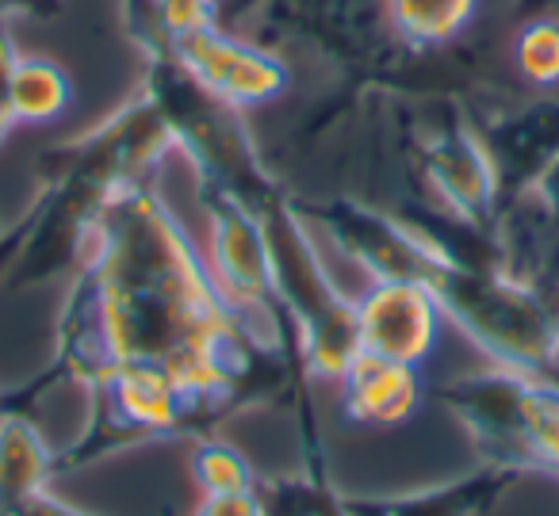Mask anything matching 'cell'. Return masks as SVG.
<instances>
[{
	"mask_svg": "<svg viewBox=\"0 0 559 516\" xmlns=\"http://www.w3.org/2000/svg\"><path fill=\"white\" fill-rule=\"evenodd\" d=\"M296 356L264 345L226 310L203 253L162 195L127 180L88 223L58 310L55 360L39 383L93 391L119 363H157L215 424L230 409L280 398Z\"/></svg>",
	"mask_w": 559,
	"mask_h": 516,
	"instance_id": "obj_1",
	"label": "cell"
},
{
	"mask_svg": "<svg viewBox=\"0 0 559 516\" xmlns=\"http://www.w3.org/2000/svg\"><path fill=\"white\" fill-rule=\"evenodd\" d=\"M444 317L495 363L559 383L556 307L544 291L495 264H456L437 253L426 276Z\"/></svg>",
	"mask_w": 559,
	"mask_h": 516,
	"instance_id": "obj_2",
	"label": "cell"
},
{
	"mask_svg": "<svg viewBox=\"0 0 559 516\" xmlns=\"http://www.w3.org/2000/svg\"><path fill=\"white\" fill-rule=\"evenodd\" d=\"M249 211L261 218L264 238H269L276 295L296 325L304 368L322 379H337L345 363L360 352L357 299H345L330 272L322 268L299 207L284 203L280 192H269Z\"/></svg>",
	"mask_w": 559,
	"mask_h": 516,
	"instance_id": "obj_3",
	"label": "cell"
},
{
	"mask_svg": "<svg viewBox=\"0 0 559 516\" xmlns=\"http://www.w3.org/2000/svg\"><path fill=\"white\" fill-rule=\"evenodd\" d=\"M173 47H177L180 65L195 81V88L223 108H257L288 85V70L276 58L249 43H238L234 35L215 32V24L173 35Z\"/></svg>",
	"mask_w": 559,
	"mask_h": 516,
	"instance_id": "obj_4",
	"label": "cell"
},
{
	"mask_svg": "<svg viewBox=\"0 0 559 516\" xmlns=\"http://www.w3.org/2000/svg\"><path fill=\"white\" fill-rule=\"evenodd\" d=\"M444 310L421 279H376L357 299V337L365 352L421 368L441 337Z\"/></svg>",
	"mask_w": 559,
	"mask_h": 516,
	"instance_id": "obj_5",
	"label": "cell"
},
{
	"mask_svg": "<svg viewBox=\"0 0 559 516\" xmlns=\"http://www.w3.org/2000/svg\"><path fill=\"white\" fill-rule=\"evenodd\" d=\"M521 470L479 463L472 475L403 493H345L353 516H487L521 482Z\"/></svg>",
	"mask_w": 559,
	"mask_h": 516,
	"instance_id": "obj_6",
	"label": "cell"
},
{
	"mask_svg": "<svg viewBox=\"0 0 559 516\" xmlns=\"http://www.w3.org/2000/svg\"><path fill=\"white\" fill-rule=\"evenodd\" d=\"M337 406L353 424L391 429V424H403L418 413L421 375L411 363L388 360V356L360 348L337 375Z\"/></svg>",
	"mask_w": 559,
	"mask_h": 516,
	"instance_id": "obj_7",
	"label": "cell"
},
{
	"mask_svg": "<svg viewBox=\"0 0 559 516\" xmlns=\"http://www.w3.org/2000/svg\"><path fill=\"white\" fill-rule=\"evenodd\" d=\"M426 177L433 184V195L444 203V211L472 226H495V203H498V177L495 161L479 142L464 139H441L426 154Z\"/></svg>",
	"mask_w": 559,
	"mask_h": 516,
	"instance_id": "obj_8",
	"label": "cell"
},
{
	"mask_svg": "<svg viewBox=\"0 0 559 516\" xmlns=\"http://www.w3.org/2000/svg\"><path fill=\"white\" fill-rule=\"evenodd\" d=\"M58 478V447L24 409L0 413V516H9L27 497L50 490Z\"/></svg>",
	"mask_w": 559,
	"mask_h": 516,
	"instance_id": "obj_9",
	"label": "cell"
},
{
	"mask_svg": "<svg viewBox=\"0 0 559 516\" xmlns=\"http://www.w3.org/2000/svg\"><path fill=\"white\" fill-rule=\"evenodd\" d=\"M257 497L264 516H353L345 493L337 490L330 463L322 455L319 432L304 436V467L292 475H261Z\"/></svg>",
	"mask_w": 559,
	"mask_h": 516,
	"instance_id": "obj_10",
	"label": "cell"
},
{
	"mask_svg": "<svg viewBox=\"0 0 559 516\" xmlns=\"http://www.w3.org/2000/svg\"><path fill=\"white\" fill-rule=\"evenodd\" d=\"M73 88L70 73L50 58H20L9 70V108L16 123H50L66 111Z\"/></svg>",
	"mask_w": 559,
	"mask_h": 516,
	"instance_id": "obj_11",
	"label": "cell"
},
{
	"mask_svg": "<svg viewBox=\"0 0 559 516\" xmlns=\"http://www.w3.org/2000/svg\"><path fill=\"white\" fill-rule=\"evenodd\" d=\"M188 470H192L200 493H249L257 490V470L230 440L223 436H203L192 440V452H188Z\"/></svg>",
	"mask_w": 559,
	"mask_h": 516,
	"instance_id": "obj_12",
	"label": "cell"
},
{
	"mask_svg": "<svg viewBox=\"0 0 559 516\" xmlns=\"http://www.w3.org/2000/svg\"><path fill=\"white\" fill-rule=\"evenodd\" d=\"M475 0H391L399 32L418 47L444 43L472 20Z\"/></svg>",
	"mask_w": 559,
	"mask_h": 516,
	"instance_id": "obj_13",
	"label": "cell"
},
{
	"mask_svg": "<svg viewBox=\"0 0 559 516\" xmlns=\"http://www.w3.org/2000/svg\"><path fill=\"white\" fill-rule=\"evenodd\" d=\"M518 70L533 85H559V24L556 20H536L513 43Z\"/></svg>",
	"mask_w": 559,
	"mask_h": 516,
	"instance_id": "obj_14",
	"label": "cell"
},
{
	"mask_svg": "<svg viewBox=\"0 0 559 516\" xmlns=\"http://www.w3.org/2000/svg\"><path fill=\"white\" fill-rule=\"evenodd\" d=\"M218 0H157L162 24L169 27V35H185L195 27H207L215 20Z\"/></svg>",
	"mask_w": 559,
	"mask_h": 516,
	"instance_id": "obj_15",
	"label": "cell"
},
{
	"mask_svg": "<svg viewBox=\"0 0 559 516\" xmlns=\"http://www.w3.org/2000/svg\"><path fill=\"white\" fill-rule=\"evenodd\" d=\"M192 516H264L257 490L249 493H203Z\"/></svg>",
	"mask_w": 559,
	"mask_h": 516,
	"instance_id": "obj_16",
	"label": "cell"
},
{
	"mask_svg": "<svg viewBox=\"0 0 559 516\" xmlns=\"http://www.w3.org/2000/svg\"><path fill=\"white\" fill-rule=\"evenodd\" d=\"M9 516H104V513H88V508H78L70 501H62L55 490H43L35 497H27L20 508H12Z\"/></svg>",
	"mask_w": 559,
	"mask_h": 516,
	"instance_id": "obj_17",
	"label": "cell"
},
{
	"mask_svg": "<svg viewBox=\"0 0 559 516\" xmlns=\"http://www.w3.org/2000/svg\"><path fill=\"white\" fill-rule=\"evenodd\" d=\"M12 62H16V50L0 39V142H4V134H9L12 127H16L12 108H9V70H12Z\"/></svg>",
	"mask_w": 559,
	"mask_h": 516,
	"instance_id": "obj_18",
	"label": "cell"
},
{
	"mask_svg": "<svg viewBox=\"0 0 559 516\" xmlns=\"http://www.w3.org/2000/svg\"><path fill=\"white\" fill-rule=\"evenodd\" d=\"M551 307H556V333H559V295L551 299Z\"/></svg>",
	"mask_w": 559,
	"mask_h": 516,
	"instance_id": "obj_19",
	"label": "cell"
},
{
	"mask_svg": "<svg viewBox=\"0 0 559 516\" xmlns=\"http://www.w3.org/2000/svg\"><path fill=\"white\" fill-rule=\"evenodd\" d=\"M4 394H9V391H4V386H0V409H4Z\"/></svg>",
	"mask_w": 559,
	"mask_h": 516,
	"instance_id": "obj_20",
	"label": "cell"
}]
</instances>
